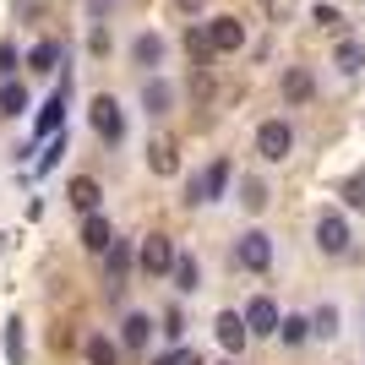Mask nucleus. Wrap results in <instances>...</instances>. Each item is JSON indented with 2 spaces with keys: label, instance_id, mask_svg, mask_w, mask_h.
<instances>
[{
  "label": "nucleus",
  "instance_id": "nucleus-1",
  "mask_svg": "<svg viewBox=\"0 0 365 365\" xmlns=\"http://www.w3.org/2000/svg\"><path fill=\"white\" fill-rule=\"evenodd\" d=\"M229 180H235L229 158H213V164L202 169V175H191V180H185V207H202V202H224Z\"/></svg>",
  "mask_w": 365,
  "mask_h": 365
},
{
  "label": "nucleus",
  "instance_id": "nucleus-2",
  "mask_svg": "<svg viewBox=\"0 0 365 365\" xmlns=\"http://www.w3.org/2000/svg\"><path fill=\"white\" fill-rule=\"evenodd\" d=\"M175 262H180V251H175L169 235H142V240H137V273L142 278H169V273H175Z\"/></svg>",
  "mask_w": 365,
  "mask_h": 365
},
{
  "label": "nucleus",
  "instance_id": "nucleus-3",
  "mask_svg": "<svg viewBox=\"0 0 365 365\" xmlns=\"http://www.w3.org/2000/svg\"><path fill=\"white\" fill-rule=\"evenodd\" d=\"M88 120H93V131H98V142H104V148H120V142H125V109H120V98H115V93H98V98H93Z\"/></svg>",
  "mask_w": 365,
  "mask_h": 365
},
{
  "label": "nucleus",
  "instance_id": "nucleus-4",
  "mask_svg": "<svg viewBox=\"0 0 365 365\" xmlns=\"http://www.w3.org/2000/svg\"><path fill=\"white\" fill-rule=\"evenodd\" d=\"M131 273H137V240H120V235H115V245L104 251V284H109L115 300L125 294V278Z\"/></svg>",
  "mask_w": 365,
  "mask_h": 365
},
{
  "label": "nucleus",
  "instance_id": "nucleus-5",
  "mask_svg": "<svg viewBox=\"0 0 365 365\" xmlns=\"http://www.w3.org/2000/svg\"><path fill=\"white\" fill-rule=\"evenodd\" d=\"M235 262H240L245 273H267L273 267V235L267 229H245L240 240H235Z\"/></svg>",
  "mask_w": 365,
  "mask_h": 365
},
{
  "label": "nucleus",
  "instance_id": "nucleus-6",
  "mask_svg": "<svg viewBox=\"0 0 365 365\" xmlns=\"http://www.w3.org/2000/svg\"><path fill=\"white\" fill-rule=\"evenodd\" d=\"M66 104H71V76L55 82L44 104H38V120H33V137H61V120H66Z\"/></svg>",
  "mask_w": 365,
  "mask_h": 365
},
{
  "label": "nucleus",
  "instance_id": "nucleus-7",
  "mask_svg": "<svg viewBox=\"0 0 365 365\" xmlns=\"http://www.w3.org/2000/svg\"><path fill=\"white\" fill-rule=\"evenodd\" d=\"M257 153L267 158V164H284L294 153V125L289 120H262L257 125Z\"/></svg>",
  "mask_w": 365,
  "mask_h": 365
},
{
  "label": "nucleus",
  "instance_id": "nucleus-8",
  "mask_svg": "<svg viewBox=\"0 0 365 365\" xmlns=\"http://www.w3.org/2000/svg\"><path fill=\"white\" fill-rule=\"evenodd\" d=\"M349 245H354V235H349V218L344 213H322L317 218V251L322 257H349Z\"/></svg>",
  "mask_w": 365,
  "mask_h": 365
},
{
  "label": "nucleus",
  "instance_id": "nucleus-9",
  "mask_svg": "<svg viewBox=\"0 0 365 365\" xmlns=\"http://www.w3.org/2000/svg\"><path fill=\"white\" fill-rule=\"evenodd\" d=\"M240 317H245V333H251V338H278V322H284V311H278L267 294H251Z\"/></svg>",
  "mask_w": 365,
  "mask_h": 365
},
{
  "label": "nucleus",
  "instance_id": "nucleus-10",
  "mask_svg": "<svg viewBox=\"0 0 365 365\" xmlns=\"http://www.w3.org/2000/svg\"><path fill=\"white\" fill-rule=\"evenodd\" d=\"M207 44H213V55H235V49H245V22H240V16H213V22H207Z\"/></svg>",
  "mask_w": 365,
  "mask_h": 365
},
{
  "label": "nucleus",
  "instance_id": "nucleus-11",
  "mask_svg": "<svg viewBox=\"0 0 365 365\" xmlns=\"http://www.w3.org/2000/svg\"><path fill=\"white\" fill-rule=\"evenodd\" d=\"M153 327H158V322H153L148 311H125V317H120V349L125 354L148 349V344H153Z\"/></svg>",
  "mask_w": 365,
  "mask_h": 365
},
{
  "label": "nucleus",
  "instance_id": "nucleus-12",
  "mask_svg": "<svg viewBox=\"0 0 365 365\" xmlns=\"http://www.w3.org/2000/svg\"><path fill=\"white\" fill-rule=\"evenodd\" d=\"M164 55H169V44H164V33H137L131 38V66H142V71H158L164 66Z\"/></svg>",
  "mask_w": 365,
  "mask_h": 365
},
{
  "label": "nucleus",
  "instance_id": "nucleus-13",
  "mask_svg": "<svg viewBox=\"0 0 365 365\" xmlns=\"http://www.w3.org/2000/svg\"><path fill=\"white\" fill-rule=\"evenodd\" d=\"M142 109H148L153 120H164L169 109H175V82H164V76H142Z\"/></svg>",
  "mask_w": 365,
  "mask_h": 365
},
{
  "label": "nucleus",
  "instance_id": "nucleus-14",
  "mask_svg": "<svg viewBox=\"0 0 365 365\" xmlns=\"http://www.w3.org/2000/svg\"><path fill=\"white\" fill-rule=\"evenodd\" d=\"M213 333H218V344H224V354H240L245 344H251V333H245V317H240V311H218Z\"/></svg>",
  "mask_w": 365,
  "mask_h": 365
},
{
  "label": "nucleus",
  "instance_id": "nucleus-15",
  "mask_svg": "<svg viewBox=\"0 0 365 365\" xmlns=\"http://www.w3.org/2000/svg\"><path fill=\"white\" fill-rule=\"evenodd\" d=\"M66 197H71V207H76V213H82V218H93V213H98V207H104V185L93 180V175H76Z\"/></svg>",
  "mask_w": 365,
  "mask_h": 365
},
{
  "label": "nucleus",
  "instance_id": "nucleus-16",
  "mask_svg": "<svg viewBox=\"0 0 365 365\" xmlns=\"http://www.w3.org/2000/svg\"><path fill=\"white\" fill-rule=\"evenodd\" d=\"M76 240H82V251L104 257L109 245H115V224H109L104 213H93V218H82V235H76Z\"/></svg>",
  "mask_w": 365,
  "mask_h": 365
},
{
  "label": "nucleus",
  "instance_id": "nucleus-17",
  "mask_svg": "<svg viewBox=\"0 0 365 365\" xmlns=\"http://www.w3.org/2000/svg\"><path fill=\"white\" fill-rule=\"evenodd\" d=\"M120 338H109V333H88L82 338V360L88 365H120Z\"/></svg>",
  "mask_w": 365,
  "mask_h": 365
},
{
  "label": "nucleus",
  "instance_id": "nucleus-18",
  "mask_svg": "<svg viewBox=\"0 0 365 365\" xmlns=\"http://www.w3.org/2000/svg\"><path fill=\"white\" fill-rule=\"evenodd\" d=\"M284 98H289V104H311V98H317V76L305 71V66H289V71H284Z\"/></svg>",
  "mask_w": 365,
  "mask_h": 365
},
{
  "label": "nucleus",
  "instance_id": "nucleus-19",
  "mask_svg": "<svg viewBox=\"0 0 365 365\" xmlns=\"http://www.w3.org/2000/svg\"><path fill=\"white\" fill-rule=\"evenodd\" d=\"M333 66H338V76H360V66H365V44H360V38H344V44L333 49Z\"/></svg>",
  "mask_w": 365,
  "mask_h": 365
},
{
  "label": "nucleus",
  "instance_id": "nucleus-20",
  "mask_svg": "<svg viewBox=\"0 0 365 365\" xmlns=\"http://www.w3.org/2000/svg\"><path fill=\"white\" fill-rule=\"evenodd\" d=\"M267 202H273L267 180H257V175H245V180H240V207H245V213H262Z\"/></svg>",
  "mask_w": 365,
  "mask_h": 365
},
{
  "label": "nucleus",
  "instance_id": "nucleus-21",
  "mask_svg": "<svg viewBox=\"0 0 365 365\" xmlns=\"http://www.w3.org/2000/svg\"><path fill=\"white\" fill-rule=\"evenodd\" d=\"M169 278H175V289H180V294H197V289H202L197 257H185V251H180V262H175V273H169Z\"/></svg>",
  "mask_w": 365,
  "mask_h": 365
},
{
  "label": "nucleus",
  "instance_id": "nucleus-22",
  "mask_svg": "<svg viewBox=\"0 0 365 365\" xmlns=\"http://www.w3.org/2000/svg\"><path fill=\"white\" fill-rule=\"evenodd\" d=\"M305 338H311V317H284V322H278V344L300 349Z\"/></svg>",
  "mask_w": 365,
  "mask_h": 365
},
{
  "label": "nucleus",
  "instance_id": "nucleus-23",
  "mask_svg": "<svg viewBox=\"0 0 365 365\" xmlns=\"http://www.w3.org/2000/svg\"><path fill=\"white\" fill-rule=\"evenodd\" d=\"M55 61H61V44H55V38L28 49V71H55Z\"/></svg>",
  "mask_w": 365,
  "mask_h": 365
},
{
  "label": "nucleus",
  "instance_id": "nucleus-24",
  "mask_svg": "<svg viewBox=\"0 0 365 365\" xmlns=\"http://www.w3.org/2000/svg\"><path fill=\"white\" fill-rule=\"evenodd\" d=\"M148 169H153V175H175V169H180L175 148H169V142H153V148H148Z\"/></svg>",
  "mask_w": 365,
  "mask_h": 365
},
{
  "label": "nucleus",
  "instance_id": "nucleus-25",
  "mask_svg": "<svg viewBox=\"0 0 365 365\" xmlns=\"http://www.w3.org/2000/svg\"><path fill=\"white\" fill-rule=\"evenodd\" d=\"M311 338H338V305H317L311 311Z\"/></svg>",
  "mask_w": 365,
  "mask_h": 365
},
{
  "label": "nucleus",
  "instance_id": "nucleus-26",
  "mask_svg": "<svg viewBox=\"0 0 365 365\" xmlns=\"http://www.w3.org/2000/svg\"><path fill=\"white\" fill-rule=\"evenodd\" d=\"M28 109V88L22 82H0V115H22Z\"/></svg>",
  "mask_w": 365,
  "mask_h": 365
},
{
  "label": "nucleus",
  "instance_id": "nucleus-27",
  "mask_svg": "<svg viewBox=\"0 0 365 365\" xmlns=\"http://www.w3.org/2000/svg\"><path fill=\"white\" fill-rule=\"evenodd\" d=\"M6 365H28V354H22V317L6 322Z\"/></svg>",
  "mask_w": 365,
  "mask_h": 365
},
{
  "label": "nucleus",
  "instance_id": "nucleus-28",
  "mask_svg": "<svg viewBox=\"0 0 365 365\" xmlns=\"http://www.w3.org/2000/svg\"><path fill=\"white\" fill-rule=\"evenodd\" d=\"M61 153H66V137H49V148L38 153V164H33V175H49V169L61 164Z\"/></svg>",
  "mask_w": 365,
  "mask_h": 365
},
{
  "label": "nucleus",
  "instance_id": "nucleus-29",
  "mask_svg": "<svg viewBox=\"0 0 365 365\" xmlns=\"http://www.w3.org/2000/svg\"><path fill=\"white\" fill-rule=\"evenodd\" d=\"M185 44H191V55H197V66L213 61V44H207V28H191L185 33Z\"/></svg>",
  "mask_w": 365,
  "mask_h": 365
},
{
  "label": "nucleus",
  "instance_id": "nucleus-30",
  "mask_svg": "<svg viewBox=\"0 0 365 365\" xmlns=\"http://www.w3.org/2000/svg\"><path fill=\"white\" fill-rule=\"evenodd\" d=\"M344 202H349L354 213H365V175H349V180H344Z\"/></svg>",
  "mask_w": 365,
  "mask_h": 365
},
{
  "label": "nucleus",
  "instance_id": "nucleus-31",
  "mask_svg": "<svg viewBox=\"0 0 365 365\" xmlns=\"http://www.w3.org/2000/svg\"><path fill=\"white\" fill-rule=\"evenodd\" d=\"M164 338H169V344H180V338H185V317H180V305H169V311H164Z\"/></svg>",
  "mask_w": 365,
  "mask_h": 365
},
{
  "label": "nucleus",
  "instance_id": "nucleus-32",
  "mask_svg": "<svg viewBox=\"0 0 365 365\" xmlns=\"http://www.w3.org/2000/svg\"><path fill=\"white\" fill-rule=\"evenodd\" d=\"M191 360H197V354H191V349H180V344H169V349L158 354V360H153V365H191Z\"/></svg>",
  "mask_w": 365,
  "mask_h": 365
},
{
  "label": "nucleus",
  "instance_id": "nucleus-33",
  "mask_svg": "<svg viewBox=\"0 0 365 365\" xmlns=\"http://www.w3.org/2000/svg\"><path fill=\"white\" fill-rule=\"evenodd\" d=\"M11 71H16V44H11V38H0V76L11 82Z\"/></svg>",
  "mask_w": 365,
  "mask_h": 365
},
{
  "label": "nucleus",
  "instance_id": "nucleus-34",
  "mask_svg": "<svg viewBox=\"0 0 365 365\" xmlns=\"http://www.w3.org/2000/svg\"><path fill=\"white\" fill-rule=\"evenodd\" d=\"M311 16H317V28H338V22H344V16H338V6H317Z\"/></svg>",
  "mask_w": 365,
  "mask_h": 365
},
{
  "label": "nucleus",
  "instance_id": "nucleus-35",
  "mask_svg": "<svg viewBox=\"0 0 365 365\" xmlns=\"http://www.w3.org/2000/svg\"><path fill=\"white\" fill-rule=\"evenodd\" d=\"M169 6H175V11H180V16H197L202 6H207V0H169Z\"/></svg>",
  "mask_w": 365,
  "mask_h": 365
},
{
  "label": "nucleus",
  "instance_id": "nucleus-36",
  "mask_svg": "<svg viewBox=\"0 0 365 365\" xmlns=\"http://www.w3.org/2000/svg\"><path fill=\"white\" fill-rule=\"evenodd\" d=\"M218 365H235V360H218Z\"/></svg>",
  "mask_w": 365,
  "mask_h": 365
},
{
  "label": "nucleus",
  "instance_id": "nucleus-37",
  "mask_svg": "<svg viewBox=\"0 0 365 365\" xmlns=\"http://www.w3.org/2000/svg\"><path fill=\"white\" fill-rule=\"evenodd\" d=\"M191 365H202V360H191Z\"/></svg>",
  "mask_w": 365,
  "mask_h": 365
},
{
  "label": "nucleus",
  "instance_id": "nucleus-38",
  "mask_svg": "<svg viewBox=\"0 0 365 365\" xmlns=\"http://www.w3.org/2000/svg\"><path fill=\"white\" fill-rule=\"evenodd\" d=\"M0 240H6V235H0Z\"/></svg>",
  "mask_w": 365,
  "mask_h": 365
}]
</instances>
